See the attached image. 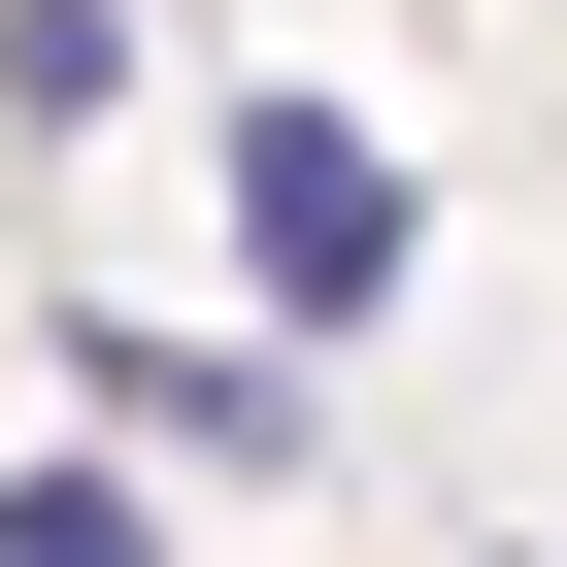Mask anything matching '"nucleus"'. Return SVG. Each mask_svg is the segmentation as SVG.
<instances>
[{
	"mask_svg": "<svg viewBox=\"0 0 567 567\" xmlns=\"http://www.w3.org/2000/svg\"><path fill=\"white\" fill-rule=\"evenodd\" d=\"M401 234H434V200H401V134H368V101L234 68V267H267V368H301V334H368V301H401Z\"/></svg>",
	"mask_w": 567,
	"mask_h": 567,
	"instance_id": "f257e3e1",
	"label": "nucleus"
},
{
	"mask_svg": "<svg viewBox=\"0 0 567 567\" xmlns=\"http://www.w3.org/2000/svg\"><path fill=\"white\" fill-rule=\"evenodd\" d=\"M68 368H101V434H200V501H267V467H334V401L267 368V334H134V301H101Z\"/></svg>",
	"mask_w": 567,
	"mask_h": 567,
	"instance_id": "f03ea898",
	"label": "nucleus"
},
{
	"mask_svg": "<svg viewBox=\"0 0 567 567\" xmlns=\"http://www.w3.org/2000/svg\"><path fill=\"white\" fill-rule=\"evenodd\" d=\"M0 101H34V134H101V101H134V0H0Z\"/></svg>",
	"mask_w": 567,
	"mask_h": 567,
	"instance_id": "7ed1b4c3",
	"label": "nucleus"
},
{
	"mask_svg": "<svg viewBox=\"0 0 567 567\" xmlns=\"http://www.w3.org/2000/svg\"><path fill=\"white\" fill-rule=\"evenodd\" d=\"M0 567H167V501L134 467H0Z\"/></svg>",
	"mask_w": 567,
	"mask_h": 567,
	"instance_id": "20e7f679",
	"label": "nucleus"
},
{
	"mask_svg": "<svg viewBox=\"0 0 567 567\" xmlns=\"http://www.w3.org/2000/svg\"><path fill=\"white\" fill-rule=\"evenodd\" d=\"M501 567H534V534H501Z\"/></svg>",
	"mask_w": 567,
	"mask_h": 567,
	"instance_id": "39448f33",
	"label": "nucleus"
}]
</instances>
